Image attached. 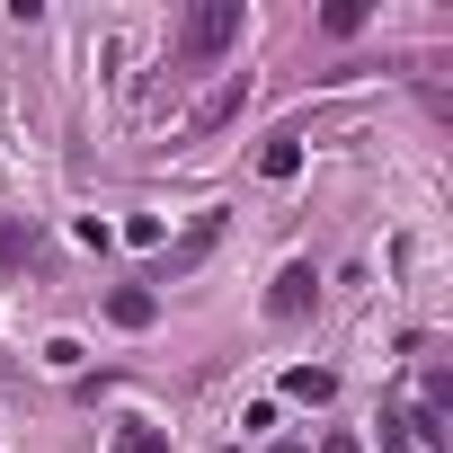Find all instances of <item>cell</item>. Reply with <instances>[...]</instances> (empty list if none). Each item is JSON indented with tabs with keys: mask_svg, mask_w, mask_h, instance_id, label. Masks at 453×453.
<instances>
[{
	"mask_svg": "<svg viewBox=\"0 0 453 453\" xmlns=\"http://www.w3.org/2000/svg\"><path fill=\"white\" fill-rule=\"evenodd\" d=\"M311 303H320V276H311V258H294V267L267 285V320H303Z\"/></svg>",
	"mask_w": 453,
	"mask_h": 453,
	"instance_id": "3957f363",
	"label": "cell"
},
{
	"mask_svg": "<svg viewBox=\"0 0 453 453\" xmlns=\"http://www.w3.org/2000/svg\"><path fill=\"white\" fill-rule=\"evenodd\" d=\"M222 241V213H196L187 222V241H160V267H151V285H178L187 267H204V250Z\"/></svg>",
	"mask_w": 453,
	"mask_h": 453,
	"instance_id": "7a4b0ae2",
	"label": "cell"
},
{
	"mask_svg": "<svg viewBox=\"0 0 453 453\" xmlns=\"http://www.w3.org/2000/svg\"><path fill=\"white\" fill-rule=\"evenodd\" d=\"M320 27H329V36H356V27H365V0H338V10H329Z\"/></svg>",
	"mask_w": 453,
	"mask_h": 453,
	"instance_id": "30bf717a",
	"label": "cell"
},
{
	"mask_svg": "<svg viewBox=\"0 0 453 453\" xmlns=\"http://www.w3.org/2000/svg\"><path fill=\"white\" fill-rule=\"evenodd\" d=\"M27 250H36V232H27V222H0V267H19Z\"/></svg>",
	"mask_w": 453,
	"mask_h": 453,
	"instance_id": "ba28073f",
	"label": "cell"
},
{
	"mask_svg": "<svg viewBox=\"0 0 453 453\" xmlns=\"http://www.w3.org/2000/svg\"><path fill=\"white\" fill-rule=\"evenodd\" d=\"M116 453H169L160 426H116Z\"/></svg>",
	"mask_w": 453,
	"mask_h": 453,
	"instance_id": "9c48e42d",
	"label": "cell"
},
{
	"mask_svg": "<svg viewBox=\"0 0 453 453\" xmlns=\"http://www.w3.org/2000/svg\"><path fill=\"white\" fill-rule=\"evenodd\" d=\"M329 391H338V373H329V365H294V373H285V400H303V409H320Z\"/></svg>",
	"mask_w": 453,
	"mask_h": 453,
	"instance_id": "8992f818",
	"label": "cell"
},
{
	"mask_svg": "<svg viewBox=\"0 0 453 453\" xmlns=\"http://www.w3.org/2000/svg\"><path fill=\"white\" fill-rule=\"evenodd\" d=\"M258 169H267V178H294V169H303V142H267Z\"/></svg>",
	"mask_w": 453,
	"mask_h": 453,
	"instance_id": "52a82bcc",
	"label": "cell"
},
{
	"mask_svg": "<svg viewBox=\"0 0 453 453\" xmlns=\"http://www.w3.org/2000/svg\"><path fill=\"white\" fill-rule=\"evenodd\" d=\"M320 453H365V444H356V435L338 426V435H320Z\"/></svg>",
	"mask_w": 453,
	"mask_h": 453,
	"instance_id": "8fae6325",
	"label": "cell"
},
{
	"mask_svg": "<svg viewBox=\"0 0 453 453\" xmlns=\"http://www.w3.org/2000/svg\"><path fill=\"white\" fill-rule=\"evenodd\" d=\"M107 320H116V329H151V320H160V294H151V285H116V294H107Z\"/></svg>",
	"mask_w": 453,
	"mask_h": 453,
	"instance_id": "5b68a950",
	"label": "cell"
},
{
	"mask_svg": "<svg viewBox=\"0 0 453 453\" xmlns=\"http://www.w3.org/2000/svg\"><path fill=\"white\" fill-rule=\"evenodd\" d=\"M232 45H241V0H196V10L178 19V63H187V72L222 63Z\"/></svg>",
	"mask_w": 453,
	"mask_h": 453,
	"instance_id": "6da1fadb",
	"label": "cell"
},
{
	"mask_svg": "<svg viewBox=\"0 0 453 453\" xmlns=\"http://www.w3.org/2000/svg\"><path fill=\"white\" fill-rule=\"evenodd\" d=\"M241 98H250V81L232 72V81H222V89H213V98H204V107L187 116V142H204V134H222V125H232V116H241Z\"/></svg>",
	"mask_w": 453,
	"mask_h": 453,
	"instance_id": "277c9868",
	"label": "cell"
}]
</instances>
